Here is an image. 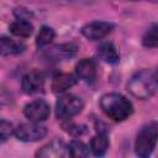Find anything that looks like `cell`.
<instances>
[{"label": "cell", "mask_w": 158, "mask_h": 158, "mask_svg": "<svg viewBox=\"0 0 158 158\" xmlns=\"http://www.w3.org/2000/svg\"><path fill=\"white\" fill-rule=\"evenodd\" d=\"M128 93L139 100H147L158 90V81L154 77V72L142 69L136 72L127 83Z\"/></svg>", "instance_id": "obj_2"}, {"label": "cell", "mask_w": 158, "mask_h": 158, "mask_svg": "<svg viewBox=\"0 0 158 158\" xmlns=\"http://www.w3.org/2000/svg\"><path fill=\"white\" fill-rule=\"evenodd\" d=\"M10 32L14 36L26 38V37H30L32 35L33 25L26 19H17L10 25Z\"/></svg>", "instance_id": "obj_16"}, {"label": "cell", "mask_w": 158, "mask_h": 158, "mask_svg": "<svg viewBox=\"0 0 158 158\" xmlns=\"http://www.w3.org/2000/svg\"><path fill=\"white\" fill-rule=\"evenodd\" d=\"M142 44L146 48L158 47V25H152L142 37Z\"/></svg>", "instance_id": "obj_18"}, {"label": "cell", "mask_w": 158, "mask_h": 158, "mask_svg": "<svg viewBox=\"0 0 158 158\" xmlns=\"http://www.w3.org/2000/svg\"><path fill=\"white\" fill-rule=\"evenodd\" d=\"M68 156L80 158V157H88L89 156V147L80 139H74L68 146Z\"/></svg>", "instance_id": "obj_17"}, {"label": "cell", "mask_w": 158, "mask_h": 158, "mask_svg": "<svg viewBox=\"0 0 158 158\" xmlns=\"http://www.w3.org/2000/svg\"><path fill=\"white\" fill-rule=\"evenodd\" d=\"M114 30V23L109 21H93L81 27V35L90 41H98L106 37Z\"/></svg>", "instance_id": "obj_7"}, {"label": "cell", "mask_w": 158, "mask_h": 158, "mask_svg": "<svg viewBox=\"0 0 158 158\" xmlns=\"http://www.w3.org/2000/svg\"><path fill=\"white\" fill-rule=\"evenodd\" d=\"M25 49V44L15 41L12 38L9 37H1L0 40V52L1 56H15V54H20L22 53Z\"/></svg>", "instance_id": "obj_15"}, {"label": "cell", "mask_w": 158, "mask_h": 158, "mask_svg": "<svg viewBox=\"0 0 158 158\" xmlns=\"http://www.w3.org/2000/svg\"><path fill=\"white\" fill-rule=\"evenodd\" d=\"M23 114L25 116L33 122H42L48 118L51 114V107L49 104L43 100V99H36L23 107Z\"/></svg>", "instance_id": "obj_6"}, {"label": "cell", "mask_w": 158, "mask_h": 158, "mask_svg": "<svg viewBox=\"0 0 158 158\" xmlns=\"http://www.w3.org/2000/svg\"><path fill=\"white\" fill-rule=\"evenodd\" d=\"M154 77H156V79H157V81H158V68H157V70L154 72Z\"/></svg>", "instance_id": "obj_23"}, {"label": "cell", "mask_w": 158, "mask_h": 158, "mask_svg": "<svg viewBox=\"0 0 158 158\" xmlns=\"http://www.w3.org/2000/svg\"><path fill=\"white\" fill-rule=\"evenodd\" d=\"M98 56L102 62L107 64H117L120 60L118 52L111 42H105L100 44L98 48Z\"/></svg>", "instance_id": "obj_13"}, {"label": "cell", "mask_w": 158, "mask_h": 158, "mask_svg": "<svg viewBox=\"0 0 158 158\" xmlns=\"http://www.w3.org/2000/svg\"><path fill=\"white\" fill-rule=\"evenodd\" d=\"M68 132H69L70 135H73V136H79V135L84 133L85 130H84V127H81V126L73 125V126H70V127L68 128Z\"/></svg>", "instance_id": "obj_21"}, {"label": "cell", "mask_w": 158, "mask_h": 158, "mask_svg": "<svg viewBox=\"0 0 158 158\" xmlns=\"http://www.w3.org/2000/svg\"><path fill=\"white\" fill-rule=\"evenodd\" d=\"M158 143V121H151L141 127L135 141V152L138 157H148Z\"/></svg>", "instance_id": "obj_3"}, {"label": "cell", "mask_w": 158, "mask_h": 158, "mask_svg": "<svg viewBox=\"0 0 158 158\" xmlns=\"http://www.w3.org/2000/svg\"><path fill=\"white\" fill-rule=\"evenodd\" d=\"M68 154V146L60 139L51 141L36 152V157L41 158H62Z\"/></svg>", "instance_id": "obj_10"}, {"label": "cell", "mask_w": 158, "mask_h": 158, "mask_svg": "<svg viewBox=\"0 0 158 158\" xmlns=\"http://www.w3.org/2000/svg\"><path fill=\"white\" fill-rule=\"evenodd\" d=\"M109 146H110L109 137H107L106 132H102V131H100L98 135H95L90 141V151L96 157L104 156L107 152Z\"/></svg>", "instance_id": "obj_14"}, {"label": "cell", "mask_w": 158, "mask_h": 158, "mask_svg": "<svg viewBox=\"0 0 158 158\" xmlns=\"http://www.w3.org/2000/svg\"><path fill=\"white\" fill-rule=\"evenodd\" d=\"M77 84V77L68 73H60L53 77L51 88L54 93H63Z\"/></svg>", "instance_id": "obj_12"}, {"label": "cell", "mask_w": 158, "mask_h": 158, "mask_svg": "<svg viewBox=\"0 0 158 158\" xmlns=\"http://www.w3.org/2000/svg\"><path fill=\"white\" fill-rule=\"evenodd\" d=\"M101 111L112 121L120 122L128 118L133 112V106L128 99L117 93H107L99 101Z\"/></svg>", "instance_id": "obj_1"}, {"label": "cell", "mask_w": 158, "mask_h": 158, "mask_svg": "<svg viewBox=\"0 0 158 158\" xmlns=\"http://www.w3.org/2000/svg\"><path fill=\"white\" fill-rule=\"evenodd\" d=\"M44 86V77L38 70L27 72L21 79V88L23 93L32 95L43 90Z\"/></svg>", "instance_id": "obj_9"}, {"label": "cell", "mask_w": 158, "mask_h": 158, "mask_svg": "<svg viewBox=\"0 0 158 158\" xmlns=\"http://www.w3.org/2000/svg\"><path fill=\"white\" fill-rule=\"evenodd\" d=\"M47 127L40 125V122H27L21 123L15 128V136L22 142H36L47 136Z\"/></svg>", "instance_id": "obj_5"}, {"label": "cell", "mask_w": 158, "mask_h": 158, "mask_svg": "<svg viewBox=\"0 0 158 158\" xmlns=\"http://www.w3.org/2000/svg\"><path fill=\"white\" fill-rule=\"evenodd\" d=\"M12 133H15L12 123L6 120H1V122H0V141L5 142Z\"/></svg>", "instance_id": "obj_20"}, {"label": "cell", "mask_w": 158, "mask_h": 158, "mask_svg": "<svg viewBox=\"0 0 158 158\" xmlns=\"http://www.w3.org/2000/svg\"><path fill=\"white\" fill-rule=\"evenodd\" d=\"M56 37V32L52 27H48V26H42L37 37H36V44L38 47H43V46H47Z\"/></svg>", "instance_id": "obj_19"}, {"label": "cell", "mask_w": 158, "mask_h": 158, "mask_svg": "<svg viewBox=\"0 0 158 158\" xmlns=\"http://www.w3.org/2000/svg\"><path fill=\"white\" fill-rule=\"evenodd\" d=\"M75 74L79 79L86 81V83H93L96 79L98 75V69H96V63L91 58H83L75 64Z\"/></svg>", "instance_id": "obj_11"}, {"label": "cell", "mask_w": 158, "mask_h": 158, "mask_svg": "<svg viewBox=\"0 0 158 158\" xmlns=\"http://www.w3.org/2000/svg\"><path fill=\"white\" fill-rule=\"evenodd\" d=\"M78 52V46L74 42H67V43H60L57 46H53L52 48L47 49L43 53V57L47 60H64L68 58H72L77 54Z\"/></svg>", "instance_id": "obj_8"}, {"label": "cell", "mask_w": 158, "mask_h": 158, "mask_svg": "<svg viewBox=\"0 0 158 158\" xmlns=\"http://www.w3.org/2000/svg\"><path fill=\"white\" fill-rule=\"evenodd\" d=\"M125 1H151V2H158V0H125Z\"/></svg>", "instance_id": "obj_22"}, {"label": "cell", "mask_w": 158, "mask_h": 158, "mask_svg": "<svg viewBox=\"0 0 158 158\" xmlns=\"http://www.w3.org/2000/svg\"><path fill=\"white\" fill-rule=\"evenodd\" d=\"M84 107L83 100L73 94L60 96L56 102V115L60 120H68L81 112Z\"/></svg>", "instance_id": "obj_4"}]
</instances>
